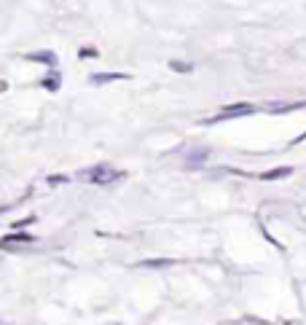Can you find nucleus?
<instances>
[{
  "mask_svg": "<svg viewBox=\"0 0 306 325\" xmlns=\"http://www.w3.org/2000/svg\"><path fill=\"white\" fill-rule=\"evenodd\" d=\"M81 178L89 180V183H110V180L121 178V172H116V169L107 167V164H100V167H92L89 172H81Z\"/></svg>",
  "mask_w": 306,
  "mask_h": 325,
  "instance_id": "1",
  "label": "nucleus"
},
{
  "mask_svg": "<svg viewBox=\"0 0 306 325\" xmlns=\"http://www.w3.org/2000/svg\"><path fill=\"white\" fill-rule=\"evenodd\" d=\"M255 113V105H247V102H242V105H231V108H223L220 113H215L212 118H207L204 124H218V121H229V118H236V116H250Z\"/></svg>",
  "mask_w": 306,
  "mask_h": 325,
  "instance_id": "2",
  "label": "nucleus"
},
{
  "mask_svg": "<svg viewBox=\"0 0 306 325\" xmlns=\"http://www.w3.org/2000/svg\"><path fill=\"white\" fill-rule=\"evenodd\" d=\"M127 73H97L92 76V83H107V81H127Z\"/></svg>",
  "mask_w": 306,
  "mask_h": 325,
  "instance_id": "3",
  "label": "nucleus"
},
{
  "mask_svg": "<svg viewBox=\"0 0 306 325\" xmlns=\"http://www.w3.org/2000/svg\"><path fill=\"white\" fill-rule=\"evenodd\" d=\"M293 172V167H277V169H271V172H263L260 178L263 180H277V178H285V175H290Z\"/></svg>",
  "mask_w": 306,
  "mask_h": 325,
  "instance_id": "4",
  "label": "nucleus"
},
{
  "mask_svg": "<svg viewBox=\"0 0 306 325\" xmlns=\"http://www.w3.org/2000/svg\"><path fill=\"white\" fill-rule=\"evenodd\" d=\"M30 59H41V62H49V65H56V56L51 51H38V54H30Z\"/></svg>",
  "mask_w": 306,
  "mask_h": 325,
  "instance_id": "5",
  "label": "nucleus"
},
{
  "mask_svg": "<svg viewBox=\"0 0 306 325\" xmlns=\"http://www.w3.org/2000/svg\"><path fill=\"white\" fill-rule=\"evenodd\" d=\"M43 86H49L51 92H56V89H59V78H56V76H51V78H43Z\"/></svg>",
  "mask_w": 306,
  "mask_h": 325,
  "instance_id": "6",
  "label": "nucleus"
},
{
  "mask_svg": "<svg viewBox=\"0 0 306 325\" xmlns=\"http://www.w3.org/2000/svg\"><path fill=\"white\" fill-rule=\"evenodd\" d=\"M169 67H172V70H180V73L191 70V65H185V62H169Z\"/></svg>",
  "mask_w": 306,
  "mask_h": 325,
  "instance_id": "7",
  "label": "nucleus"
},
{
  "mask_svg": "<svg viewBox=\"0 0 306 325\" xmlns=\"http://www.w3.org/2000/svg\"><path fill=\"white\" fill-rule=\"evenodd\" d=\"M22 239H25V242H30V234H16V237H5V242H22Z\"/></svg>",
  "mask_w": 306,
  "mask_h": 325,
  "instance_id": "8",
  "label": "nucleus"
}]
</instances>
